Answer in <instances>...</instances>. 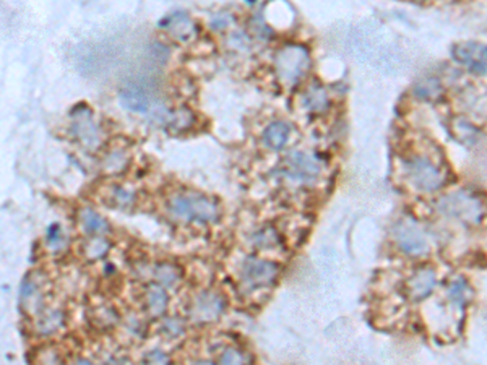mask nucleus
<instances>
[{"instance_id":"nucleus-1","label":"nucleus","mask_w":487,"mask_h":365,"mask_svg":"<svg viewBox=\"0 0 487 365\" xmlns=\"http://www.w3.org/2000/svg\"><path fill=\"white\" fill-rule=\"evenodd\" d=\"M169 209L175 218L185 219V221L211 223L216 221L219 216V209L215 202L197 195V193H180V195L173 197L169 200Z\"/></svg>"},{"instance_id":"nucleus-2","label":"nucleus","mask_w":487,"mask_h":365,"mask_svg":"<svg viewBox=\"0 0 487 365\" xmlns=\"http://www.w3.org/2000/svg\"><path fill=\"white\" fill-rule=\"evenodd\" d=\"M309 66L310 58L307 49L297 44L285 46L281 51H278L275 57L276 75L286 87H294L301 82V78L307 73Z\"/></svg>"},{"instance_id":"nucleus-3","label":"nucleus","mask_w":487,"mask_h":365,"mask_svg":"<svg viewBox=\"0 0 487 365\" xmlns=\"http://www.w3.org/2000/svg\"><path fill=\"white\" fill-rule=\"evenodd\" d=\"M409 180L424 192H433L440 189L445 180V175L436 164L427 158H413L406 166Z\"/></svg>"},{"instance_id":"nucleus-4","label":"nucleus","mask_w":487,"mask_h":365,"mask_svg":"<svg viewBox=\"0 0 487 365\" xmlns=\"http://www.w3.org/2000/svg\"><path fill=\"white\" fill-rule=\"evenodd\" d=\"M395 240L405 254L419 256L427 254L429 250V242H427L426 234L417 226L413 219H401L395 226Z\"/></svg>"},{"instance_id":"nucleus-5","label":"nucleus","mask_w":487,"mask_h":365,"mask_svg":"<svg viewBox=\"0 0 487 365\" xmlns=\"http://www.w3.org/2000/svg\"><path fill=\"white\" fill-rule=\"evenodd\" d=\"M280 268L275 263L255 259V256H249L242 265V281L247 287L257 289V287H265L278 278Z\"/></svg>"},{"instance_id":"nucleus-6","label":"nucleus","mask_w":487,"mask_h":365,"mask_svg":"<svg viewBox=\"0 0 487 365\" xmlns=\"http://www.w3.org/2000/svg\"><path fill=\"white\" fill-rule=\"evenodd\" d=\"M440 209L445 211L447 214H452V216H457L463 221H471L476 223L479 221L481 213H483V208H481L479 202L476 200L474 197L467 195V193H453L450 197H445L443 200H440Z\"/></svg>"},{"instance_id":"nucleus-7","label":"nucleus","mask_w":487,"mask_h":365,"mask_svg":"<svg viewBox=\"0 0 487 365\" xmlns=\"http://www.w3.org/2000/svg\"><path fill=\"white\" fill-rule=\"evenodd\" d=\"M322 173V164L319 159L306 153H292L289 154L285 163V174L299 182L314 180L315 177Z\"/></svg>"},{"instance_id":"nucleus-8","label":"nucleus","mask_w":487,"mask_h":365,"mask_svg":"<svg viewBox=\"0 0 487 365\" xmlns=\"http://www.w3.org/2000/svg\"><path fill=\"white\" fill-rule=\"evenodd\" d=\"M453 57L474 73H487V46L481 42H462L453 47Z\"/></svg>"},{"instance_id":"nucleus-9","label":"nucleus","mask_w":487,"mask_h":365,"mask_svg":"<svg viewBox=\"0 0 487 365\" xmlns=\"http://www.w3.org/2000/svg\"><path fill=\"white\" fill-rule=\"evenodd\" d=\"M436 273L431 268H421L408 281V292L413 300L426 299L436 287Z\"/></svg>"},{"instance_id":"nucleus-10","label":"nucleus","mask_w":487,"mask_h":365,"mask_svg":"<svg viewBox=\"0 0 487 365\" xmlns=\"http://www.w3.org/2000/svg\"><path fill=\"white\" fill-rule=\"evenodd\" d=\"M85 111H87V107H85ZM85 111L83 114H78V112L73 114V133L83 143V147L96 148L99 143L98 128H96L94 122L91 120L90 114L85 116Z\"/></svg>"},{"instance_id":"nucleus-11","label":"nucleus","mask_w":487,"mask_h":365,"mask_svg":"<svg viewBox=\"0 0 487 365\" xmlns=\"http://www.w3.org/2000/svg\"><path fill=\"white\" fill-rule=\"evenodd\" d=\"M221 310H223V300L221 297L213 292L202 294L200 297H197L194 300V305H192V315H194L197 320H202V321L216 318V316L221 314Z\"/></svg>"},{"instance_id":"nucleus-12","label":"nucleus","mask_w":487,"mask_h":365,"mask_svg":"<svg viewBox=\"0 0 487 365\" xmlns=\"http://www.w3.org/2000/svg\"><path fill=\"white\" fill-rule=\"evenodd\" d=\"M161 26L169 31L179 41H189L195 33V25L185 12H178L161 21Z\"/></svg>"},{"instance_id":"nucleus-13","label":"nucleus","mask_w":487,"mask_h":365,"mask_svg":"<svg viewBox=\"0 0 487 365\" xmlns=\"http://www.w3.org/2000/svg\"><path fill=\"white\" fill-rule=\"evenodd\" d=\"M121 101L127 109L133 112H147L149 109V96L137 85H128L121 91Z\"/></svg>"},{"instance_id":"nucleus-14","label":"nucleus","mask_w":487,"mask_h":365,"mask_svg":"<svg viewBox=\"0 0 487 365\" xmlns=\"http://www.w3.org/2000/svg\"><path fill=\"white\" fill-rule=\"evenodd\" d=\"M80 224H82L83 230H87L88 234H94V235H101L109 230L108 221L90 208H85L80 211Z\"/></svg>"},{"instance_id":"nucleus-15","label":"nucleus","mask_w":487,"mask_h":365,"mask_svg":"<svg viewBox=\"0 0 487 365\" xmlns=\"http://www.w3.org/2000/svg\"><path fill=\"white\" fill-rule=\"evenodd\" d=\"M289 133H291V128L285 122H273L271 125L266 127L264 135L266 147L271 149H281L288 142Z\"/></svg>"},{"instance_id":"nucleus-16","label":"nucleus","mask_w":487,"mask_h":365,"mask_svg":"<svg viewBox=\"0 0 487 365\" xmlns=\"http://www.w3.org/2000/svg\"><path fill=\"white\" fill-rule=\"evenodd\" d=\"M304 106L312 112H322L328 107V96L322 88L312 87L304 96Z\"/></svg>"},{"instance_id":"nucleus-17","label":"nucleus","mask_w":487,"mask_h":365,"mask_svg":"<svg viewBox=\"0 0 487 365\" xmlns=\"http://www.w3.org/2000/svg\"><path fill=\"white\" fill-rule=\"evenodd\" d=\"M147 302L148 309L154 316L161 315L166 310V305H168V296H166L164 289L159 286H152L147 292Z\"/></svg>"},{"instance_id":"nucleus-18","label":"nucleus","mask_w":487,"mask_h":365,"mask_svg":"<svg viewBox=\"0 0 487 365\" xmlns=\"http://www.w3.org/2000/svg\"><path fill=\"white\" fill-rule=\"evenodd\" d=\"M448 294H450L453 304H457L458 307H464V304L468 302L469 297V287L468 284L464 283V279H457L450 286Z\"/></svg>"},{"instance_id":"nucleus-19","label":"nucleus","mask_w":487,"mask_h":365,"mask_svg":"<svg viewBox=\"0 0 487 365\" xmlns=\"http://www.w3.org/2000/svg\"><path fill=\"white\" fill-rule=\"evenodd\" d=\"M414 91L419 98L427 99V98H436V96L440 94L442 88H440V83H438L436 78H427L417 83Z\"/></svg>"},{"instance_id":"nucleus-20","label":"nucleus","mask_w":487,"mask_h":365,"mask_svg":"<svg viewBox=\"0 0 487 365\" xmlns=\"http://www.w3.org/2000/svg\"><path fill=\"white\" fill-rule=\"evenodd\" d=\"M254 242L257 245H260L261 249H270V247H275L278 242H280V239H278L276 230H273L271 228H265V229H261L260 233L255 234Z\"/></svg>"},{"instance_id":"nucleus-21","label":"nucleus","mask_w":487,"mask_h":365,"mask_svg":"<svg viewBox=\"0 0 487 365\" xmlns=\"http://www.w3.org/2000/svg\"><path fill=\"white\" fill-rule=\"evenodd\" d=\"M156 278L163 286H173V284L179 279V275H178V270H175V266L159 265L156 268Z\"/></svg>"},{"instance_id":"nucleus-22","label":"nucleus","mask_w":487,"mask_h":365,"mask_svg":"<svg viewBox=\"0 0 487 365\" xmlns=\"http://www.w3.org/2000/svg\"><path fill=\"white\" fill-rule=\"evenodd\" d=\"M108 242L103 240L101 237H96L90 242V245L87 247V255L91 256V259H99V256H103L106 252H108Z\"/></svg>"},{"instance_id":"nucleus-23","label":"nucleus","mask_w":487,"mask_h":365,"mask_svg":"<svg viewBox=\"0 0 487 365\" xmlns=\"http://www.w3.org/2000/svg\"><path fill=\"white\" fill-rule=\"evenodd\" d=\"M61 321H62L61 312H52L42 318V321L39 323V328H41V331H44V333H51V331H54L58 325H61Z\"/></svg>"},{"instance_id":"nucleus-24","label":"nucleus","mask_w":487,"mask_h":365,"mask_svg":"<svg viewBox=\"0 0 487 365\" xmlns=\"http://www.w3.org/2000/svg\"><path fill=\"white\" fill-rule=\"evenodd\" d=\"M219 365H244V357L235 349H226L219 359Z\"/></svg>"},{"instance_id":"nucleus-25","label":"nucleus","mask_w":487,"mask_h":365,"mask_svg":"<svg viewBox=\"0 0 487 365\" xmlns=\"http://www.w3.org/2000/svg\"><path fill=\"white\" fill-rule=\"evenodd\" d=\"M144 365H169V359L166 354L159 352V351H154L152 354H148L147 356V361H144Z\"/></svg>"},{"instance_id":"nucleus-26","label":"nucleus","mask_w":487,"mask_h":365,"mask_svg":"<svg viewBox=\"0 0 487 365\" xmlns=\"http://www.w3.org/2000/svg\"><path fill=\"white\" fill-rule=\"evenodd\" d=\"M231 21H233V17L229 13H219V15H216L215 18H213L211 25H213V28L221 30V28H226V26L231 23Z\"/></svg>"},{"instance_id":"nucleus-27","label":"nucleus","mask_w":487,"mask_h":365,"mask_svg":"<svg viewBox=\"0 0 487 365\" xmlns=\"http://www.w3.org/2000/svg\"><path fill=\"white\" fill-rule=\"evenodd\" d=\"M47 234H49V235H47V240H49V244H52V245L61 244V239H62L61 228H58V226H51L49 228V233H47Z\"/></svg>"},{"instance_id":"nucleus-28","label":"nucleus","mask_w":487,"mask_h":365,"mask_svg":"<svg viewBox=\"0 0 487 365\" xmlns=\"http://www.w3.org/2000/svg\"><path fill=\"white\" fill-rule=\"evenodd\" d=\"M195 365H215L213 362H199V364H195Z\"/></svg>"},{"instance_id":"nucleus-29","label":"nucleus","mask_w":487,"mask_h":365,"mask_svg":"<svg viewBox=\"0 0 487 365\" xmlns=\"http://www.w3.org/2000/svg\"><path fill=\"white\" fill-rule=\"evenodd\" d=\"M78 365H91V364H90V362H85V361H82V362H80Z\"/></svg>"}]
</instances>
